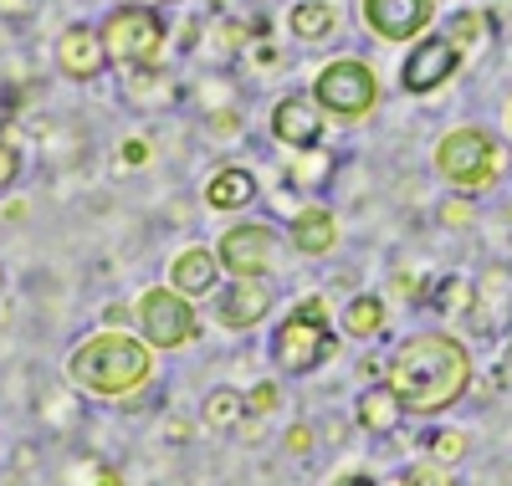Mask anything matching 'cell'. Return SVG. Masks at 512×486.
Masks as SVG:
<instances>
[{
    "label": "cell",
    "instance_id": "6da1fadb",
    "mask_svg": "<svg viewBox=\"0 0 512 486\" xmlns=\"http://www.w3.org/2000/svg\"><path fill=\"white\" fill-rule=\"evenodd\" d=\"M472 379H477L472 348L446 328L410 333L390 348V359H384V384L400 394L410 420L451 415L466 394H472Z\"/></svg>",
    "mask_w": 512,
    "mask_h": 486
},
{
    "label": "cell",
    "instance_id": "7a4b0ae2",
    "mask_svg": "<svg viewBox=\"0 0 512 486\" xmlns=\"http://www.w3.org/2000/svg\"><path fill=\"white\" fill-rule=\"evenodd\" d=\"M154 343L134 328H98L88 333L72 353H67V384L82 394V400L98 405H123L134 400L144 384H154Z\"/></svg>",
    "mask_w": 512,
    "mask_h": 486
},
{
    "label": "cell",
    "instance_id": "3957f363",
    "mask_svg": "<svg viewBox=\"0 0 512 486\" xmlns=\"http://www.w3.org/2000/svg\"><path fill=\"white\" fill-rule=\"evenodd\" d=\"M267 353H272V369L287 374V379H308V374H318L323 364H333L338 333H333L328 292H303V297H297L287 313L277 318Z\"/></svg>",
    "mask_w": 512,
    "mask_h": 486
},
{
    "label": "cell",
    "instance_id": "277c9868",
    "mask_svg": "<svg viewBox=\"0 0 512 486\" xmlns=\"http://www.w3.org/2000/svg\"><path fill=\"white\" fill-rule=\"evenodd\" d=\"M431 164H436V174H441L451 190H461V195H487V190H497V185L507 180L512 154H507V144L492 134V128L461 123V128H446V134L436 139Z\"/></svg>",
    "mask_w": 512,
    "mask_h": 486
},
{
    "label": "cell",
    "instance_id": "5b68a950",
    "mask_svg": "<svg viewBox=\"0 0 512 486\" xmlns=\"http://www.w3.org/2000/svg\"><path fill=\"white\" fill-rule=\"evenodd\" d=\"M103 47H108V67L118 72H149V67H164V52H169V21L159 6L149 0H123L113 6L98 26Z\"/></svg>",
    "mask_w": 512,
    "mask_h": 486
},
{
    "label": "cell",
    "instance_id": "8992f818",
    "mask_svg": "<svg viewBox=\"0 0 512 486\" xmlns=\"http://www.w3.org/2000/svg\"><path fill=\"white\" fill-rule=\"evenodd\" d=\"M134 328L159 348V353H180L200 338V313H195V297L175 292L169 282L144 287L134 302Z\"/></svg>",
    "mask_w": 512,
    "mask_h": 486
},
{
    "label": "cell",
    "instance_id": "52a82bcc",
    "mask_svg": "<svg viewBox=\"0 0 512 486\" xmlns=\"http://www.w3.org/2000/svg\"><path fill=\"white\" fill-rule=\"evenodd\" d=\"M313 98H318V108H323L328 118L354 123V118H369V113L379 108V77H374V67L359 62V57H338V62H328V67L313 77Z\"/></svg>",
    "mask_w": 512,
    "mask_h": 486
},
{
    "label": "cell",
    "instance_id": "ba28073f",
    "mask_svg": "<svg viewBox=\"0 0 512 486\" xmlns=\"http://www.w3.org/2000/svg\"><path fill=\"white\" fill-rule=\"evenodd\" d=\"M216 256L226 277H277V261H282V236L262 220H236V226L216 241Z\"/></svg>",
    "mask_w": 512,
    "mask_h": 486
},
{
    "label": "cell",
    "instance_id": "9c48e42d",
    "mask_svg": "<svg viewBox=\"0 0 512 486\" xmlns=\"http://www.w3.org/2000/svg\"><path fill=\"white\" fill-rule=\"evenodd\" d=\"M277 313V282L272 277H231L210 297V318L226 333H251Z\"/></svg>",
    "mask_w": 512,
    "mask_h": 486
},
{
    "label": "cell",
    "instance_id": "30bf717a",
    "mask_svg": "<svg viewBox=\"0 0 512 486\" xmlns=\"http://www.w3.org/2000/svg\"><path fill=\"white\" fill-rule=\"evenodd\" d=\"M436 21V0H359V26L374 41H390V47H405V41H420Z\"/></svg>",
    "mask_w": 512,
    "mask_h": 486
},
{
    "label": "cell",
    "instance_id": "8fae6325",
    "mask_svg": "<svg viewBox=\"0 0 512 486\" xmlns=\"http://www.w3.org/2000/svg\"><path fill=\"white\" fill-rule=\"evenodd\" d=\"M461 62H466V57L451 47V36H446V31L420 36L415 47H410V57L400 62V87H405V93H415V98L441 93V87L461 72Z\"/></svg>",
    "mask_w": 512,
    "mask_h": 486
},
{
    "label": "cell",
    "instance_id": "7c38bea8",
    "mask_svg": "<svg viewBox=\"0 0 512 486\" xmlns=\"http://www.w3.org/2000/svg\"><path fill=\"white\" fill-rule=\"evenodd\" d=\"M52 62L67 82H98L108 72V47H103V36L98 26H82L72 21L62 36H57V47H52Z\"/></svg>",
    "mask_w": 512,
    "mask_h": 486
},
{
    "label": "cell",
    "instance_id": "4fadbf2b",
    "mask_svg": "<svg viewBox=\"0 0 512 486\" xmlns=\"http://www.w3.org/2000/svg\"><path fill=\"white\" fill-rule=\"evenodd\" d=\"M323 128H328V113L318 108L313 93H287V98L272 108V139H277L287 154L323 144Z\"/></svg>",
    "mask_w": 512,
    "mask_h": 486
},
{
    "label": "cell",
    "instance_id": "5bb4252c",
    "mask_svg": "<svg viewBox=\"0 0 512 486\" xmlns=\"http://www.w3.org/2000/svg\"><path fill=\"white\" fill-rule=\"evenodd\" d=\"M466 328L482 333V338H507L512 328V267H487L477 282V307Z\"/></svg>",
    "mask_w": 512,
    "mask_h": 486
},
{
    "label": "cell",
    "instance_id": "9a60e30c",
    "mask_svg": "<svg viewBox=\"0 0 512 486\" xmlns=\"http://www.w3.org/2000/svg\"><path fill=\"white\" fill-rule=\"evenodd\" d=\"M221 277H226V267H221L216 246H205V241L180 246L175 261H169V287L185 292V297H195V302H200V297H216Z\"/></svg>",
    "mask_w": 512,
    "mask_h": 486
},
{
    "label": "cell",
    "instance_id": "2e32d148",
    "mask_svg": "<svg viewBox=\"0 0 512 486\" xmlns=\"http://www.w3.org/2000/svg\"><path fill=\"white\" fill-rule=\"evenodd\" d=\"M287 241H292L297 256H313V261L333 256V246H338V215L328 205H318V200L297 205V215H287Z\"/></svg>",
    "mask_w": 512,
    "mask_h": 486
},
{
    "label": "cell",
    "instance_id": "e0dca14e",
    "mask_svg": "<svg viewBox=\"0 0 512 486\" xmlns=\"http://www.w3.org/2000/svg\"><path fill=\"white\" fill-rule=\"evenodd\" d=\"M354 425H359L369 440L395 435V430L405 425V405H400V394H395L390 384H384V379L364 384V389H359V400H354Z\"/></svg>",
    "mask_w": 512,
    "mask_h": 486
},
{
    "label": "cell",
    "instance_id": "ac0fdd59",
    "mask_svg": "<svg viewBox=\"0 0 512 486\" xmlns=\"http://www.w3.org/2000/svg\"><path fill=\"white\" fill-rule=\"evenodd\" d=\"M251 200H256V174H251L246 164H221V169L205 180V205L221 210V215L251 210Z\"/></svg>",
    "mask_w": 512,
    "mask_h": 486
},
{
    "label": "cell",
    "instance_id": "d6986e66",
    "mask_svg": "<svg viewBox=\"0 0 512 486\" xmlns=\"http://www.w3.org/2000/svg\"><path fill=\"white\" fill-rule=\"evenodd\" d=\"M338 328H344V338H354V343H374V338H384V328H390V302H384L379 292H354L344 302V313H338Z\"/></svg>",
    "mask_w": 512,
    "mask_h": 486
},
{
    "label": "cell",
    "instance_id": "ffe728a7",
    "mask_svg": "<svg viewBox=\"0 0 512 486\" xmlns=\"http://www.w3.org/2000/svg\"><path fill=\"white\" fill-rule=\"evenodd\" d=\"M246 389L236 384H216V389H205V400H200V425L210 435H236L246 425Z\"/></svg>",
    "mask_w": 512,
    "mask_h": 486
},
{
    "label": "cell",
    "instance_id": "44dd1931",
    "mask_svg": "<svg viewBox=\"0 0 512 486\" xmlns=\"http://www.w3.org/2000/svg\"><path fill=\"white\" fill-rule=\"evenodd\" d=\"M282 180H287L297 195H318V190H328V185H333V154H328L323 144H313V149H292V154H287V169H282Z\"/></svg>",
    "mask_w": 512,
    "mask_h": 486
},
{
    "label": "cell",
    "instance_id": "7402d4cb",
    "mask_svg": "<svg viewBox=\"0 0 512 486\" xmlns=\"http://www.w3.org/2000/svg\"><path fill=\"white\" fill-rule=\"evenodd\" d=\"M287 31H292V41H303V47H318V41H328L338 31V6L333 0H297L287 11Z\"/></svg>",
    "mask_w": 512,
    "mask_h": 486
},
{
    "label": "cell",
    "instance_id": "603a6c76",
    "mask_svg": "<svg viewBox=\"0 0 512 486\" xmlns=\"http://www.w3.org/2000/svg\"><path fill=\"white\" fill-rule=\"evenodd\" d=\"M425 307H436V313L446 323H466L472 318V307H477V282H466V277H431V292H425Z\"/></svg>",
    "mask_w": 512,
    "mask_h": 486
},
{
    "label": "cell",
    "instance_id": "cb8c5ba5",
    "mask_svg": "<svg viewBox=\"0 0 512 486\" xmlns=\"http://www.w3.org/2000/svg\"><path fill=\"white\" fill-rule=\"evenodd\" d=\"M446 36H451V47H456L461 57H477L482 47H492L487 36H497V16L466 6V11H456V16L446 21Z\"/></svg>",
    "mask_w": 512,
    "mask_h": 486
},
{
    "label": "cell",
    "instance_id": "d4e9b609",
    "mask_svg": "<svg viewBox=\"0 0 512 486\" xmlns=\"http://www.w3.org/2000/svg\"><path fill=\"white\" fill-rule=\"evenodd\" d=\"M425 456L441 461V466H461L466 456H472V435L456 430V425H436L431 435H425Z\"/></svg>",
    "mask_w": 512,
    "mask_h": 486
},
{
    "label": "cell",
    "instance_id": "484cf974",
    "mask_svg": "<svg viewBox=\"0 0 512 486\" xmlns=\"http://www.w3.org/2000/svg\"><path fill=\"white\" fill-rule=\"evenodd\" d=\"M390 486H456V466H441V461L425 456V461H410Z\"/></svg>",
    "mask_w": 512,
    "mask_h": 486
},
{
    "label": "cell",
    "instance_id": "4316f807",
    "mask_svg": "<svg viewBox=\"0 0 512 486\" xmlns=\"http://www.w3.org/2000/svg\"><path fill=\"white\" fill-rule=\"evenodd\" d=\"M21 185V144H16V128L0 123V195Z\"/></svg>",
    "mask_w": 512,
    "mask_h": 486
},
{
    "label": "cell",
    "instance_id": "83f0119b",
    "mask_svg": "<svg viewBox=\"0 0 512 486\" xmlns=\"http://www.w3.org/2000/svg\"><path fill=\"white\" fill-rule=\"evenodd\" d=\"M241 128H246V118H241V108H236V103H231V108H210V113H205V134H210V139H236Z\"/></svg>",
    "mask_w": 512,
    "mask_h": 486
},
{
    "label": "cell",
    "instance_id": "f1b7e54d",
    "mask_svg": "<svg viewBox=\"0 0 512 486\" xmlns=\"http://www.w3.org/2000/svg\"><path fill=\"white\" fill-rule=\"evenodd\" d=\"M277 405H282V384H277V379H262V384L246 389V410H251V415L267 420V415H277Z\"/></svg>",
    "mask_w": 512,
    "mask_h": 486
},
{
    "label": "cell",
    "instance_id": "f546056e",
    "mask_svg": "<svg viewBox=\"0 0 512 486\" xmlns=\"http://www.w3.org/2000/svg\"><path fill=\"white\" fill-rule=\"evenodd\" d=\"M200 103H205V113H210V108H231V77H226V72L200 77Z\"/></svg>",
    "mask_w": 512,
    "mask_h": 486
},
{
    "label": "cell",
    "instance_id": "4dcf8cb0",
    "mask_svg": "<svg viewBox=\"0 0 512 486\" xmlns=\"http://www.w3.org/2000/svg\"><path fill=\"white\" fill-rule=\"evenodd\" d=\"M436 220H441L446 231H466V226H477V210H472V200H466V195H456V200H446V205H441V215H436Z\"/></svg>",
    "mask_w": 512,
    "mask_h": 486
},
{
    "label": "cell",
    "instance_id": "1f68e13d",
    "mask_svg": "<svg viewBox=\"0 0 512 486\" xmlns=\"http://www.w3.org/2000/svg\"><path fill=\"white\" fill-rule=\"evenodd\" d=\"M41 11H47V0H0V21L6 26H31Z\"/></svg>",
    "mask_w": 512,
    "mask_h": 486
},
{
    "label": "cell",
    "instance_id": "d6a6232c",
    "mask_svg": "<svg viewBox=\"0 0 512 486\" xmlns=\"http://www.w3.org/2000/svg\"><path fill=\"white\" fill-rule=\"evenodd\" d=\"M395 292H400V302H425L431 277H425V272H395Z\"/></svg>",
    "mask_w": 512,
    "mask_h": 486
},
{
    "label": "cell",
    "instance_id": "836d02e7",
    "mask_svg": "<svg viewBox=\"0 0 512 486\" xmlns=\"http://www.w3.org/2000/svg\"><path fill=\"white\" fill-rule=\"evenodd\" d=\"M313 425H287V435H282V446H287V456H308L313 451Z\"/></svg>",
    "mask_w": 512,
    "mask_h": 486
},
{
    "label": "cell",
    "instance_id": "e575fe53",
    "mask_svg": "<svg viewBox=\"0 0 512 486\" xmlns=\"http://www.w3.org/2000/svg\"><path fill=\"white\" fill-rule=\"evenodd\" d=\"M149 139H123V149H118V164H128V169H144L149 164Z\"/></svg>",
    "mask_w": 512,
    "mask_h": 486
},
{
    "label": "cell",
    "instance_id": "d590c367",
    "mask_svg": "<svg viewBox=\"0 0 512 486\" xmlns=\"http://www.w3.org/2000/svg\"><path fill=\"white\" fill-rule=\"evenodd\" d=\"M164 435L175 440V446H190V440H195V420H185V415H164Z\"/></svg>",
    "mask_w": 512,
    "mask_h": 486
},
{
    "label": "cell",
    "instance_id": "8d00e7d4",
    "mask_svg": "<svg viewBox=\"0 0 512 486\" xmlns=\"http://www.w3.org/2000/svg\"><path fill=\"white\" fill-rule=\"evenodd\" d=\"M134 323V307H128L123 297H113L108 307H103V328H128Z\"/></svg>",
    "mask_w": 512,
    "mask_h": 486
},
{
    "label": "cell",
    "instance_id": "74e56055",
    "mask_svg": "<svg viewBox=\"0 0 512 486\" xmlns=\"http://www.w3.org/2000/svg\"><path fill=\"white\" fill-rule=\"evenodd\" d=\"M359 379H364V384L384 379V359H359Z\"/></svg>",
    "mask_w": 512,
    "mask_h": 486
},
{
    "label": "cell",
    "instance_id": "f35d334b",
    "mask_svg": "<svg viewBox=\"0 0 512 486\" xmlns=\"http://www.w3.org/2000/svg\"><path fill=\"white\" fill-rule=\"evenodd\" d=\"M93 486H123V476H118L113 466H103V461H98V471H93Z\"/></svg>",
    "mask_w": 512,
    "mask_h": 486
},
{
    "label": "cell",
    "instance_id": "ab89813d",
    "mask_svg": "<svg viewBox=\"0 0 512 486\" xmlns=\"http://www.w3.org/2000/svg\"><path fill=\"white\" fill-rule=\"evenodd\" d=\"M338 486H379V481H374V476H364V471H354V476H344Z\"/></svg>",
    "mask_w": 512,
    "mask_h": 486
},
{
    "label": "cell",
    "instance_id": "60d3db41",
    "mask_svg": "<svg viewBox=\"0 0 512 486\" xmlns=\"http://www.w3.org/2000/svg\"><path fill=\"white\" fill-rule=\"evenodd\" d=\"M26 210H31L26 200H11V205H6V220H26Z\"/></svg>",
    "mask_w": 512,
    "mask_h": 486
},
{
    "label": "cell",
    "instance_id": "b9f144b4",
    "mask_svg": "<svg viewBox=\"0 0 512 486\" xmlns=\"http://www.w3.org/2000/svg\"><path fill=\"white\" fill-rule=\"evenodd\" d=\"M0 297H6V267H0Z\"/></svg>",
    "mask_w": 512,
    "mask_h": 486
},
{
    "label": "cell",
    "instance_id": "7bdbcfd3",
    "mask_svg": "<svg viewBox=\"0 0 512 486\" xmlns=\"http://www.w3.org/2000/svg\"><path fill=\"white\" fill-rule=\"evenodd\" d=\"M507 134H512V108H507Z\"/></svg>",
    "mask_w": 512,
    "mask_h": 486
}]
</instances>
